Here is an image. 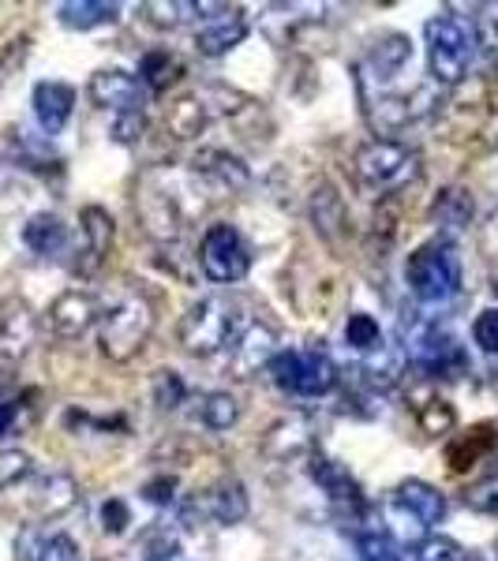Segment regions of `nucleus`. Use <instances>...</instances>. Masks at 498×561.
I'll return each instance as SVG.
<instances>
[{"label": "nucleus", "mask_w": 498, "mask_h": 561, "mask_svg": "<svg viewBox=\"0 0 498 561\" xmlns=\"http://www.w3.org/2000/svg\"><path fill=\"white\" fill-rule=\"evenodd\" d=\"M211 184L195 173H180V169H150L147 176L139 180V192H135V214L143 217V229L150 232L154 240L173 243L180 232L188 229L195 214H203Z\"/></svg>", "instance_id": "1"}, {"label": "nucleus", "mask_w": 498, "mask_h": 561, "mask_svg": "<svg viewBox=\"0 0 498 561\" xmlns=\"http://www.w3.org/2000/svg\"><path fill=\"white\" fill-rule=\"evenodd\" d=\"M154 330V304L139 288H121L105 307L98 304V345L113 364H128L139 356Z\"/></svg>", "instance_id": "2"}, {"label": "nucleus", "mask_w": 498, "mask_h": 561, "mask_svg": "<svg viewBox=\"0 0 498 561\" xmlns=\"http://www.w3.org/2000/svg\"><path fill=\"white\" fill-rule=\"evenodd\" d=\"M244 300L240 296H206L199 300L192 311L180 322V345H184L192 356L206 359L217 356L240 337V330L251 319H244Z\"/></svg>", "instance_id": "3"}, {"label": "nucleus", "mask_w": 498, "mask_h": 561, "mask_svg": "<svg viewBox=\"0 0 498 561\" xmlns=\"http://www.w3.org/2000/svg\"><path fill=\"white\" fill-rule=\"evenodd\" d=\"M423 34H428V68L434 83L457 87L476 60V45H479L476 26L454 12H439L428 20Z\"/></svg>", "instance_id": "4"}, {"label": "nucleus", "mask_w": 498, "mask_h": 561, "mask_svg": "<svg viewBox=\"0 0 498 561\" xmlns=\"http://www.w3.org/2000/svg\"><path fill=\"white\" fill-rule=\"evenodd\" d=\"M352 173H356V184L371 195H394L401 187L416 184L423 176V158L409 147L394 139H375L364 142L352 158Z\"/></svg>", "instance_id": "5"}, {"label": "nucleus", "mask_w": 498, "mask_h": 561, "mask_svg": "<svg viewBox=\"0 0 498 561\" xmlns=\"http://www.w3.org/2000/svg\"><path fill=\"white\" fill-rule=\"evenodd\" d=\"M409 293L420 304H446L461 293V255L454 240L439 237L423 248H416L405 262Z\"/></svg>", "instance_id": "6"}, {"label": "nucleus", "mask_w": 498, "mask_h": 561, "mask_svg": "<svg viewBox=\"0 0 498 561\" xmlns=\"http://www.w3.org/2000/svg\"><path fill=\"white\" fill-rule=\"evenodd\" d=\"M405 359L428 378H457L468 370L465 348L439 322H412V330L405 333Z\"/></svg>", "instance_id": "7"}, {"label": "nucleus", "mask_w": 498, "mask_h": 561, "mask_svg": "<svg viewBox=\"0 0 498 561\" xmlns=\"http://www.w3.org/2000/svg\"><path fill=\"white\" fill-rule=\"evenodd\" d=\"M270 378L282 393L293 397H326L338 386V367L319 348H285L270 359Z\"/></svg>", "instance_id": "8"}, {"label": "nucleus", "mask_w": 498, "mask_h": 561, "mask_svg": "<svg viewBox=\"0 0 498 561\" xmlns=\"http://www.w3.org/2000/svg\"><path fill=\"white\" fill-rule=\"evenodd\" d=\"M199 266H203V274L217 280V285H233V280L248 277L251 248H248V240L240 237L237 225L217 221L206 229L203 243H199Z\"/></svg>", "instance_id": "9"}, {"label": "nucleus", "mask_w": 498, "mask_h": 561, "mask_svg": "<svg viewBox=\"0 0 498 561\" xmlns=\"http://www.w3.org/2000/svg\"><path fill=\"white\" fill-rule=\"evenodd\" d=\"M278 333L274 325H267L262 319H251L240 330V337L225 348V367L233 370V378H251L259 375V367H270V359L278 356Z\"/></svg>", "instance_id": "10"}, {"label": "nucleus", "mask_w": 498, "mask_h": 561, "mask_svg": "<svg viewBox=\"0 0 498 561\" xmlns=\"http://www.w3.org/2000/svg\"><path fill=\"white\" fill-rule=\"evenodd\" d=\"M312 479L322 486L326 497H330L341 513H349L352 520L364 517L367 497H364V491H360V483L352 479V472L346 465H338V460H330L322 454H312Z\"/></svg>", "instance_id": "11"}, {"label": "nucleus", "mask_w": 498, "mask_h": 561, "mask_svg": "<svg viewBox=\"0 0 498 561\" xmlns=\"http://www.w3.org/2000/svg\"><path fill=\"white\" fill-rule=\"evenodd\" d=\"M90 98H94L98 108H109L113 116H128V113H143L147 90H143L139 79H132L128 71L109 68L90 79Z\"/></svg>", "instance_id": "12"}, {"label": "nucleus", "mask_w": 498, "mask_h": 561, "mask_svg": "<svg viewBox=\"0 0 498 561\" xmlns=\"http://www.w3.org/2000/svg\"><path fill=\"white\" fill-rule=\"evenodd\" d=\"M94 322H98V300L90 293H76V288L65 296H57L49 311H45V325L65 341L83 337Z\"/></svg>", "instance_id": "13"}, {"label": "nucleus", "mask_w": 498, "mask_h": 561, "mask_svg": "<svg viewBox=\"0 0 498 561\" xmlns=\"http://www.w3.org/2000/svg\"><path fill=\"white\" fill-rule=\"evenodd\" d=\"M195 513L214 524H240L248 517V494L237 479H217L214 486H206L195 497Z\"/></svg>", "instance_id": "14"}, {"label": "nucleus", "mask_w": 498, "mask_h": 561, "mask_svg": "<svg viewBox=\"0 0 498 561\" xmlns=\"http://www.w3.org/2000/svg\"><path fill=\"white\" fill-rule=\"evenodd\" d=\"M79 221H83V259L76 262V274L90 277L98 274V266H102L109 248H113V217L102 206H87Z\"/></svg>", "instance_id": "15"}, {"label": "nucleus", "mask_w": 498, "mask_h": 561, "mask_svg": "<svg viewBox=\"0 0 498 561\" xmlns=\"http://www.w3.org/2000/svg\"><path fill=\"white\" fill-rule=\"evenodd\" d=\"M71 108H76V90L57 79H45L34 87V116H38L45 135H60L71 121Z\"/></svg>", "instance_id": "16"}, {"label": "nucleus", "mask_w": 498, "mask_h": 561, "mask_svg": "<svg viewBox=\"0 0 498 561\" xmlns=\"http://www.w3.org/2000/svg\"><path fill=\"white\" fill-rule=\"evenodd\" d=\"M498 449V427L495 423H479V427L457 434L454 442L446 446V465L450 472H468V468H476L484 457H491Z\"/></svg>", "instance_id": "17"}, {"label": "nucleus", "mask_w": 498, "mask_h": 561, "mask_svg": "<svg viewBox=\"0 0 498 561\" xmlns=\"http://www.w3.org/2000/svg\"><path fill=\"white\" fill-rule=\"evenodd\" d=\"M248 38V23H244V15L237 8H222V15H214L211 23L203 26V31L195 34V49L203 53V57H225L229 49H237V45Z\"/></svg>", "instance_id": "18"}, {"label": "nucleus", "mask_w": 498, "mask_h": 561, "mask_svg": "<svg viewBox=\"0 0 498 561\" xmlns=\"http://www.w3.org/2000/svg\"><path fill=\"white\" fill-rule=\"evenodd\" d=\"M397 505H401L420 528H434V524L446 517V497L434 491L431 483H420V479H409V483L397 486Z\"/></svg>", "instance_id": "19"}, {"label": "nucleus", "mask_w": 498, "mask_h": 561, "mask_svg": "<svg viewBox=\"0 0 498 561\" xmlns=\"http://www.w3.org/2000/svg\"><path fill=\"white\" fill-rule=\"evenodd\" d=\"M412 60V42L405 34H386L383 42L371 45L367 65H364V79H375V83H391V79Z\"/></svg>", "instance_id": "20"}, {"label": "nucleus", "mask_w": 498, "mask_h": 561, "mask_svg": "<svg viewBox=\"0 0 498 561\" xmlns=\"http://www.w3.org/2000/svg\"><path fill=\"white\" fill-rule=\"evenodd\" d=\"M15 554H20V561H79V547L65 531L45 536V531L26 528L15 542Z\"/></svg>", "instance_id": "21"}, {"label": "nucleus", "mask_w": 498, "mask_h": 561, "mask_svg": "<svg viewBox=\"0 0 498 561\" xmlns=\"http://www.w3.org/2000/svg\"><path fill=\"white\" fill-rule=\"evenodd\" d=\"M431 217H434V225H442L446 240L457 237V232L473 221V198H468L465 187H446V192H439V198H434Z\"/></svg>", "instance_id": "22"}, {"label": "nucleus", "mask_w": 498, "mask_h": 561, "mask_svg": "<svg viewBox=\"0 0 498 561\" xmlns=\"http://www.w3.org/2000/svg\"><path fill=\"white\" fill-rule=\"evenodd\" d=\"M57 15H60V23H65L68 31H94V26L116 23L121 8L105 4V0H68V4L57 8Z\"/></svg>", "instance_id": "23"}, {"label": "nucleus", "mask_w": 498, "mask_h": 561, "mask_svg": "<svg viewBox=\"0 0 498 561\" xmlns=\"http://www.w3.org/2000/svg\"><path fill=\"white\" fill-rule=\"evenodd\" d=\"M23 243L34 255H57L68 243V229L60 225L57 214H34L31 221L23 225Z\"/></svg>", "instance_id": "24"}, {"label": "nucleus", "mask_w": 498, "mask_h": 561, "mask_svg": "<svg viewBox=\"0 0 498 561\" xmlns=\"http://www.w3.org/2000/svg\"><path fill=\"white\" fill-rule=\"evenodd\" d=\"M180 60L169 49H150L139 65V83L150 90V94H166L169 87L180 79Z\"/></svg>", "instance_id": "25"}, {"label": "nucleus", "mask_w": 498, "mask_h": 561, "mask_svg": "<svg viewBox=\"0 0 498 561\" xmlns=\"http://www.w3.org/2000/svg\"><path fill=\"white\" fill-rule=\"evenodd\" d=\"M76 505V483L68 476H45L38 479V494H34V510L38 517H57Z\"/></svg>", "instance_id": "26"}, {"label": "nucleus", "mask_w": 498, "mask_h": 561, "mask_svg": "<svg viewBox=\"0 0 498 561\" xmlns=\"http://www.w3.org/2000/svg\"><path fill=\"white\" fill-rule=\"evenodd\" d=\"M356 550H360V561H409V550H405L386 528L360 531Z\"/></svg>", "instance_id": "27"}, {"label": "nucleus", "mask_w": 498, "mask_h": 561, "mask_svg": "<svg viewBox=\"0 0 498 561\" xmlns=\"http://www.w3.org/2000/svg\"><path fill=\"white\" fill-rule=\"evenodd\" d=\"M312 221L326 240L338 237L341 225H346V203H341V195H333L330 187H319L312 198Z\"/></svg>", "instance_id": "28"}, {"label": "nucleus", "mask_w": 498, "mask_h": 561, "mask_svg": "<svg viewBox=\"0 0 498 561\" xmlns=\"http://www.w3.org/2000/svg\"><path fill=\"white\" fill-rule=\"evenodd\" d=\"M378 356L375 359H367L364 364V382L367 386H375V389H391L401 382V375H405V352H397V348H375Z\"/></svg>", "instance_id": "29"}, {"label": "nucleus", "mask_w": 498, "mask_h": 561, "mask_svg": "<svg viewBox=\"0 0 498 561\" xmlns=\"http://www.w3.org/2000/svg\"><path fill=\"white\" fill-rule=\"evenodd\" d=\"M237 420H240L237 397H229V393H206L203 401H199V423H203V427L229 431Z\"/></svg>", "instance_id": "30"}, {"label": "nucleus", "mask_w": 498, "mask_h": 561, "mask_svg": "<svg viewBox=\"0 0 498 561\" xmlns=\"http://www.w3.org/2000/svg\"><path fill=\"white\" fill-rule=\"evenodd\" d=\"M409 550V561H479L473 550H465L461 542L446 539V536H428L416 547H405Z\"/></svg>", "instance_id": "31"}, {"label": "nucleus", "mask_w": 498, "mask_h": 561, "mask_svg": "<svg viewBox=\"0 0 498 561\" xmlns=\"http://www.w3.org/2000/svg\"><path fill=\"white\" fill-rule=\"evenodd\" d=\"M416 423H420L423 434H431V438H439V434H450L457 423V412L450 401H442V397H428L423 404H416Z\"/></svg>", "instance_id": "32"}, {"label": "nucleus", "mask_w": 498, "mask_h": 561, "mask_svg": "<svg viewBox=\"0 0 498 561\" xmlns=\"http://www.w3.org/2000/svg\"><path fill=\"white\" fill-rule=\"evenodd\" d=\"M206 128V108L203 102H195V98H184V102H177L169 108V131L177 135V139H195L199 131Z\"/></svg>", "instance_id": "33"}, {"label": "nucleus", "mask_w": 498, "mask_h": 561, "mask_svg": "<svg viewBox=\"0 0 498 561\" xmlns=\"http://www.w3.org/2000/svg\"><path fill=\"white\" fill-rule=\"evenodd\" d=\"M346 341L352 348H360V352H375V348H383V330H378V322L371 319V314H349V322H346Z\"/></svg>", "instance_id": "34"}, {"label": "nucleus", "mask_w": 498, "mask_h": 561, "mask_svg": "<svg viewBox=\"0 0 498 561\" xmlns=\"http://www.w3.org/2000/svg\"><path fill=\"white\" fill-rule=\"evenodd\" d=\"M217 4H147V15L154 26H180L188 20H195V12H214Z\"/></svg>", "instance_id": "35"}, {"label": "nucleus", "mask_w": 498, "mask_h": 561, "mask_svg": "<svg viewBox=\"0 0 498 561\" xmlns=\"http://www.w3.org/2000/svg\"><path fill=\"white\" fill-rule=\"evenodd\" d=\"M465 505L476 513H487V517H498V476L484 479V483L468 486L465 491Z\"/></svg>", "instance_id": "36"}, {"label": "nucleus", "mask_w": 498, "mask_h": 561, "mask_svg": "<svg viewBox=\"0 0 498 561\" xmlns=\"http://www.w3.org/2000/svg\"><path fill=\"white\" fill-rule=\"evenodd\" d=\"M34 468H31V457L12 449V454H0V486H15L23 479H31Z\"/></svg>", "instance_id": "37"}, {"label": "nucleus", "mask_w": 498, "mask_h": 561, "mask_svg": "<svg viewBox=\"0 0 498 561\" xmlns=\"http://www.w3.org/2000/svg\"><path fill=\"white\" fill-rule=\"evenodd\" d=\"M473 341L484 352H491V356H498V307L495 311H484L479 319L473 322Z\"/></svg>", "instance_id": "38"}, {"label": "nucleus", "mask_w": 498, "mask_h": 561, "mask_svg": "<svg viewBox=\"0 0 498 561\" xmlns=\"http://www.w3.org/2000/svg\"><path fill=\"white\" fill-rule=\"evenodd\" d=\"M154 386H158V404H161V409H177V404L184 401V382H180L177 370H158Z\"/></svg>", "instance_id": "39"}, {"label": "nucleus", "mask_w": 498, "mask_h": 561, "mask_svg": "<svg viewBox=\"0 0 498 561\" xmlns=\"http://www.w3.org/2000/svg\"><path fill=\"white\" fill-rule=\"evenodd\" d=\"M128 524H132L128 505H124L121 497H109V502L102 505V531H105V536H121Z\"/></svg>", "instance_id": "40"}, {"label": "nucleus", "mask_w": 498, "mask_h": 561, "mask_svg": "<svg viewBox=\"0 0 498 561\" xmlns=\"http://www.w3.org/2000/svg\"><path fill=\"white\" fill-rule=\"evenodd\" d=\"M143 131H147V116L143 113H128V116H116L113 121V139L116 142H139Z\"/></svg>", "instance_id": "41"}, {"label": "nucleus", "mask_w": 498, "mask_h": 561, "mask_svg": "<svg viewBox=\"0 0 498 561\" xmlns=\"http://www.w3.org/2000/svg\"><path fill=\"white\" fill-rule=\"evenodd\" d=\"M173 491H177V479L173 476H158V479H150L147 486H143V497L154 505H169L173 502Z\"/></svg>", "instance_id": "42"}, {"label": "nucleus", "mask_w": 498, "mask_h": 561, "mask_svg": "<svg viewBox=\"0 0 498 561\" xmlns=\"http://www.w3.org/2000/svg\"><path fill=\"white\" fill-rule=\"evenodd\" d=\"M15 423V404L0 397V434H8V427Z\"/></svg>", "instance_id": "43"}, {"label": "nucleus", "mask_w": 498, "mask_h": 561, "mask_svg": "<svg viewBox=\"0 0 498 561\" xmlns=\"http://www.w3.org/2000/svg\"><path fill=\"white\" fill-rule=\"evenodd\" d=\"M12 314H8V307L4 304H0V345H4V341H8V333H12Z\"/></svg>", "instance_id": "44"}]
</instances>
